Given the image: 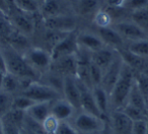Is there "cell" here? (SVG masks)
<instances>
[{"label":"cell","mask_w":148,"mask_h":134,"mask_svg":"<svg viewBox=\"0 0 148 134\" xmlns=\"http://www.w3.org/2000/svg\"><path fill=\"white\" fill-rule=\"evenodd\" d=\"M0 48L6 60L7 72L18 77L23 81L27 80L32 82L39 80L40 72L29 65L25 56L21 55L10 45H0Z\"/></svg>","instance_id":"6da1fadb"},{"label":"cell","mask_w":148,"mask_h":134,"mask_svg":"<svg viewBox=\"0 0 148 134\" xmlns=\"http://www.w3.org/2000/svg\"><path fill=\"white\" fill-rule=\"evenodd\" d=\"M135 82V71L124 63L121 74L117 83L110 93V108L113 110H122L127 104L131 89Z\"/></svg>","instance_id":"7a4b0ae2"},{"label":"cell","mask_w":148,"mask_h":134,"mask_svg":"<svg viewBox=\"0 0 148 134\" xmlns=\"http://www.w3.org/2000/svg\"><path fill=\"white\" fill-rule=\"evenodd\" d=\"M21 93L33 100L35 103L53 102L60 98H63L61 93L41 81H32V82L27 83Z\"/></svg>","instance_id":"3957f363"},{"label":"cell","mask_w":148,"mask_h":134,"mask_svg":"<svg viewBox=\"0 0 148 134\" xmlns=\"http://www.w3.org/2000/svg\"><path fill=\"white\" fill-rule=\"evenodd\" d=\"M107 120L81 111L73 119L74 128L79 134H97L101 131Z\"/></svg>","instance_id":"277c9868"},{"label":"cell","mask_w":148,"mask_h":134,"mask_svg":"<svg viewBox=\"0 0 148 134\" xmlns=\"http://www.w3.org/2000/svg\"><path fill=\"white\" fill-rule=\"evenodd\" d=\"M78 43H77V35L74 32L67 34L60 42H58L51 51L52 61L66 57V56L75 55L78 51Z\"/></svg>","instance_id":"5b68a950"},{"label":"cell","mask_w":148,"mask_h":134,"mask_svg":"<svg viewBox=\"0 0 148 134\" xmlns=\"http://www.w3.org/2000/svg\"><path fill=\"white\" fill-rule=\"evenodd\" d=\"M112 27L120 34L125 42H135L139 40L147 39L148 34H146L138 25L133 21H120L113 23Z\"/></svg>","instance_id":"8992f818"},{"label":"cell","mask_w":148,"mask_h":134,"mask_svg":"<svg viewBox=\"0 0 148 134\" xmlns=\"http://www.w3.org/2000/svg\"><path fill=\"white\" fill-rule=\"evenodd\" d=\"M123 64H124L123 59H122V57L120 56V54L118 53V51H117V55H116L115 59L110 64L109 67L103 70L101 87H103L109 95L112 93L114 87H115L118 79H119L120 74H121L122 67H123Z\"/></svg>","instance_id":"52a82bcc"},{"label":"cell","mask_w":148,"mask_h":134,"mask_svg":"<svg viewBox=\"0 0 148 134\" xmlns=\"http://www.w3.org/2000/svg\"><path fill=\"white\" fill-rule=\"evenodd\" d=\"M109 123L113 134H133V121L122 110L110 112Z\"/></svg>","instance_id":"ba28073f"},{"label":"cell","mask_w":148,"mask_h":134,"mask_svg":"<svg viewBox=\"0 0 148 134\" xmlns=\"http://www.w3.org/2000/svg\"><path fill=\"white\" fill-rule=\"evenodd\" d=\"M27 61L34 69L40 72V71L47 70L49 67H51L52 57L51 53H48L47 51L40 48H33L27 51L25 55Z\"/></svg>","instance_id":"9c48e42d"},{"label":"cell","mask_w":148,"mask_h":134,"mask_svg":"<svg viewBox=\"0 0 148 134\" xmlns=\"http://www.w3.org/2000/svg\"><path fill=\"white\" fill-rule=\"evenodd\" d=\"M77 85H78L79 91H80V109L85 113L91 114V115L97 116V117L103 118L99 112L95 100V96L92 93V89L85 85L82 81L76 78ZM105 119V118H103Z\"/></svg>","instance_id":"30bf717a"},{"label":"cell","mask_w":148,"mask_h":134,"mask_svg":"<svg viewBox=\"0 0 148 134\" xmlns=\"http://www.w3.org/2000/svg\"><path fill=\"white\" fill-rule=\"evenodd\" d=\"M62 96L75 108L76 111L80 110V91L75 76H64Z\"/></svg>","instance_id":"8fae6325"},{"label":"cell","mask_w":148,"mask_h":134,"mask_svg":"<svg viewBox=\"0 0 148 134\" xmlns=\"http://www.w3.org/2000/svg\"><path fill=\"white\" fill-rule=\"evenodd\" d=\"M45 25L48 30L60 33H71L76 27V21L69 15H59V16L45 19Z\"/></svg>","instance_id":"7c38bea8"},{"label":"cell","mask_w":148,"mask_h":134,"mask_svg":"<svg viewBox=\"0 0 148 134\" xmlns=\"http://www.w3.org/2000/svg\"><path fill=\"white\" fill-rule=\"evenodd\" d=\"M75 108L64 98H60L51 103V114L59 121H68L73 117Z\"/></svg>","instance_id":"4fadbf2b"},{"label":"cell","mask_w":148,"mask_h":134,"mask_svg":"<svg viewBox=\"0 0 148 134\" xmlns=\"http://www.w3.org/2000/svg\"><path fill=\"white\" fill-rule=\"evenodd\" d=\"M97 35L99 36V38L103 40L105 45L108 47H111L115 50H120L126 47L124 39L112 25L108 27L97 29Z\"/></svg>","instance_id":"5bb4252c"},{"label":"cell","mask_w":148,"mask_h":134,"mask_svg":"<svg viewBox=\"0 0 148 134\" xmlns=\"http://www.w3.org/2000/svg\"><path fill=\"white\" fill-rule=\"evenodd\" d=\"M52 64L55 65V68L52 70L63 76H76V69H77V61L76 56H66V57L60 58L56 61H52Z\"/></svg>","instance_id":"9a60e30c"},{"label":"cell","mask_w":148,"mask_h":134,"mask_svg":"<svg viewBox=\"0 0 148 134\" xmlns=\"http://www.w3.org/2000/svg\"><path fill=\"white\" fill-rule=\"evenodd\" d=\"M117 51L122 57L124 63L127 64L129 67H131L135 72H143L145 70L148 59L132 53L126 47L122 48L120 50H117Z\"/></svg>","instance_id":"2e32d148"},{"label":"cell","mask_w":148,"mask_h":134,"mask_svg":"<svg viewBox=\"0 0 148 134\" xmlns=\"http://www.w3.org/2000/svg\"><path fill=\"white\" fill-rule=\"evenodd\" d=\"M77 43L80 48L87 50L89 52H95L105 47V43L99 38L97 34L80 33L77 35Z\"/></svg>","instance_id":"e0dca14e"},{"label":"cell","mask_w":148,"mask_h":134,"mask_svg":"<svg viewBox=\"0 0 148 134\" xmlns=\"http://www.w3.org/2000/svg\"><path fill=\"white\" fill-rule=\"evenodd\" d=\"M117 55V50L105 46L101 49L91 53V61L99 66L103 70L107 69Z\"/></svg>","instance_id":"ac0fdd59"},{"label":"cell","mask_w":148,"mask_h":134,"mask_svg":"<svg viewBox=\"0 0 148 134\" xmlns=\"http://www.w3.org/2000/svg\"><path fill=\"white\" fill-rule=\"evenodd\" d=\"M95 100L97 106L101 112V116L106 120H109V115L111 112L110 108V95L101 87H95L92 89Z\"/></svg>","instance_id":"d6986e66"},{"label":"cell","mask_w":148,"mask_h":134,"mask_svg":"<svg viewBox=\"0 0 148 134\" xmlns=\"http://www.w3.org/2000/svg\"><path fill=\"white\" fill-rule=\"evenodd\" d=\"M51 103L52 102H39L32 105L25 113L37 120L40 123H43L49 115H51Z\"/></svg>","instance_id":"ffe728a7"},{"label":"cell","mask_w":148,"mask_h":134,"mask_svg":"<svg viewBox=\"0 0 148 134\" xmlns=\"http://www.w3.org/2000/svg\"><path fill=\"white\" fill-rule=\"evenodd\" d=\"M41 8L45 19L66 15L63 11V9H65V4L62 2V0H44Z\"/></svg>","instance_id":"44dd1931"},{"label":"cell","mask_w":148,"mask_h":134,"mask_svg":"<svg viewBox=\"0 0 148 134\" xmlns=\"http://www.w3.org/2000/svg\"><path fill=\"white\" fill-rule=\"evenodd\" d=\"M126 105L133 106V107H136V108H138V109H141V110H143V111L148 112L146 99L143 96V93H141V91L139 89L138 85H136V82H134L133 87H132Z\"/></svg>","instance_id":"7402d4cb"},{"label":"cell","mask_w":148,"mask_h":134,"mask_svg":"<svg viewBox=\"0 0 148 134\" xmlns=\"http://www.w3.org/2000/svg\"><path fill=\"white\" fill-rule=\"evenodd\" d=\"M12 25L13 27L18 31L19 33L23 34L25 36H29L34 32V25L33 21L25 16L23 13H17L14 14L12 17Z\"/></svg>","instance_id":"603a6c76"},{"label":"cell","mask_w":148,"mask_h":134,"mask_svg":"<svg viewBox=\"0 0 148 134\" xmlns=\"http://www.w3.org/2000/svg\"><path fill=\"white\" fill-rule=\"evenodd\" d=\"M21 79H19L18 77L14 76L11 73H5L4 78L2 81V85H1V89H3L4 91L8 93H11L13 96V93L19 91L21 87Z\"/></svg>","instance_id":"cb8c5ba5"},{"label":"cell","mask_w":148,"mask_h":134,"mask_svg":"<svg viewBox=\"0 0 148 134\" xmlns=\"http://www.w3.org/2000/svg\"><path fill=\"white\" fill-rule=\"evenodd\" d=\"M101 0H79L78 12L82 15L92 14L101 10Z\"/></svg>","instance_id":"d4e9b609"},{"label":"cell","mask_w":148,"mask_h":134,"mask_svg":"<svg viewBox=\"0 0 148 134\" xmlns=\"http://www.w3.org/2000/svg\"><path fill=\"white\" fill-rule=\"evenodd\" d=\"M126 48L132 53L148 59V38L139 41L130 42L126 45Z\"/></svg>","instance_id":"484cf974"},{"label":"cell","mask_w":148,"mask_h":134,"mask_svg":"<svg viewBox=\"0 0 148 134\" xmlns=\"http://www.w3.org/2000/svg\"><path fill=\"white\" fill-rule=\"evenodd\" d=\"M131 21H133L146 34H148V7L131 12Z\"/></svg>","instance_id":"4316f807"},{"label":"cell","mask_w":148,"mask_h":134,"mask_svg":"<svg viewBox=\"0 0 148 134\" xmlns=\"http://www.w3.org/2000/svg\"><path fill=\"white\" fill-rule=\"evenodd\" d=\"M8 40L10 41L9 45L14 48L16 51H18L19 53H21V50H27V48L29 47V42H27V36L19 33L18 31H13Z\"/></svg>","instance_id":"83f0119b"},{"label":"cell","mask_w":148,"mask_h":134,"mask_svg":"<svg viewBox=\"0 0 148 134\" xmlns=\"http://www.w3.org/2000/svg\"><path fill=\"white\" fill-rule=\"evenodd\" d=\"M15 6L23 13H34L39 10V0H13Z\"/></svg>","instance_id":"f1b7e54d"},{"label":"cell","mask_w":148,"mask_h":134,"mask_svg":"<svg viewBox=\"0 0 148 134\" xmlns=\"http://www.w3.org/2000/svg\"><path fill=\"white\" fill-rule=\"evenodd\" d=\"M13 97L11 93L0 89V117L6 115L11 109H12Z\"/></svg>","instance_id":"f546056e"},{"label":"cell","mask_w":148,"mask_h":134,"mask_svg":"<svg viewBox=\"0 0 148 134\" xmlns=\"http://www.w3.org/2000/svg\"><path fill=\"white\" fill-rule=\"evenodd\" d=\"M122 111L132 120V121H138V120L148 119V112L143 111L141 109H138L136 107L130 105H126L122 109Z\"/></svg>","instance_id":"4dcf8cb0"},{"label":"cell","mask_w":148,"mask_h":134,"mask_svg":"<svg viewBox=\"0 0 148 134\" xmlns=\"http://www.w3.org/2000/svg\"><path fill=\"white\" fill-rule=\"evenodd\" d=\"M35 102L33 100H31L29 98L23 96V93L13 97V102H12V109L18 110V111L27 112V109L31 107L32 105H34Z\"/></svg>","instance_id":"1f68e13d"},{"label":"cell","mask_w":148,"mask_h":134,"mask_svg":"<svg viewBox=\"0 0 148 134\" xmlns=\"http://www.w3.org/2000/svg\"><path fill=\"white\" fill-rule=\"evenodd\" d=\"M103 74V69L91 61L90 65H89V77H90V82L91 85H92V89L95 87H101Z\"/></svg>","instance_id":"d6a6232c"},{"label":"cell","mask_w":148,"mask_h":134,"mask_svg":"<svg viewBox=\"0 0 148 134\" xmlns=\"http://www.w3.org/2000/svg\"><path fill=\"white\" fill-rule=\"evenodd\" d=\"M112 21H113V19H112L111 14L106 10H99L95 14V19H93L95 25L97 27V29L111 27L113 25Z\"/></svg>","instance_id":"836d02e7"},{"label":"cell","mask_w":148,"mask_h":134,"mask_svg":"<svg viewBox=\"0 0 148 134\" xmlns=\"http://www.w3.org/2000/svg\"><path fill=\"white\" fill-rule=\"evenodd\" d=\"M60 121L51 114L45 119V121L42 123L43 129L46 134H56L57 133L58 127H59Z\"/></svg>","instance_id":"e575fe53"},{"label":"cell","mask_w":148,"mask_h":134,"mask_svg":"<svg viewBox=\"0 0 148 134\" xmlns=\"http://www.w3.org/2000/svg\"><path fill=\"white\" fill-rule=\"evenodd\" d=\"M122 7L125 10L133 12V11L148 7V0H123Z\"/></svg>","instance_id":"d590c367"},{"label":"cell","mask_w":148,"mask_h":134,"mask_svg":"<svg viewBox=\"0 0 148 134\" xmlns=\"http://www.w3.org/2000/svg\"><path fill=\"white\" fill-rule=\"evenodd\" d=\"M135 82L145 97L146 102L148 98V74L143 72H135Z\"/></svg>","instance_id":"8d00e7d4"},{"label":"cell","mask_w":148,"mask_h":134,"mask_svg":"<svg viewBox=\"0 0 148 134\" xmlns=\"http://www.w3.org/2000/svg\"><path fill=\"white\" fill-rule=\"evenodd\" d=\"M3 126H4V134H21L23 128L19 127L18 125L12 123L8 119L2 117Z\"/></svg>","instance_id":"74e56055"},{"label":"cell","mask_w":148,"mask_h":134,"mask_svg":"<svg viewBox=\"0 0 148 134\" xmlns=\"http://www.w3.org/2000/svg\"><path fill=\"white\" fill-rule=\"evenodd\" d=\"M56 134H79L74 126L70 124L68 121H60Z\"/></svg>","instance_id":"f35d334b"},{"label":"cell","mask_w":148,"mask_h":134,"mask_svg":"<svg viewBox=\"0 0 148 134\" xmlns=\"http://www.w3.org/2000/svg\"><path fill=\"white\" fill-rule=\"evenodd\" d=\"M12 25L6 21L5 19H3L2 17H0V38H6L9 39L10 35L12 34Z\"/></svg>","instance_id":"ab89813d"},{"label":"cell","mask_w":148,"mask_h":134,"mask_svg":"<svg viewBox=\"0 0 148 134\" xmlns=\"http://www.w3.org/2000/svg\"><path fill=\"white\" fill-rule=\"evenodd\" d=\"M147 119L133 121V134H147Z\"/></svg>","instance_id":"60d3db41"},{"label":"cell","mask_w":148,"mask_h":134,"mask_svg":"<svg viewBox=\"0 0 148 134\" xmlns=\"http://www.w3.org/2000/svg\"><path fill=\"white\" fill-rule=\"evenodd\" d=\"M0 71H2L4 73H7V65H6V60L2 53V50L0 48Z\"/></svg>","instance_id":"b9f144b4"},{"label":"cell","mask_w":148,"mask_h":134,"mask_svg":"<svg viewBox=\"0 0 148 134\" xmlns=\"http://www.w3.org/2000/svg\"><path fill=\"white\" fill-rule=\"evenodd\" d=\"M97 134H113L111 125H110V123H109V120H107V122H106L105 126H103V128L101 129V131Z\"/></svg>","instance_id":"7bdbcfd3"},{"label":"cell","mask_w":148,"mask_h":134,"mask_svg":"<svg viewBox=\"0 0 148 134\" xmlns=\"http://www.w3.org/2000/svg\"><path fill=\"white\" fill-rule=\"evenodd\" d=\"M6 8V3H5V0H0V9L2 11H5Z\"/></svg>","instance_id":"ee69618b"},{"label":"cell","mask_w":148,"mask_h":134,"mask_svg":"<svg viewBox=\"0 0 148 134\" xmlns=\"http://www.w3.org/2000/svg\"><path fill=\"white\" fill-rule=\"evenodd\" d=\"M0 134H4V126H3L2 117H0Z\"/></svg>","instance_id":"f6af8a7d"},{"label":"cell","mask_w":148,"mask_h":134,"mask_svg":"<svg viewBox=\"0 0 148 134\" xmlns=\"http://www.w3.org/2000/svg\"><path fill=\"white\" fill-rule=\"evenodd\" d=\"M4 75H5L4 72L0 71V89H1V85H2V81H3V78H4Z\"/></svg>","instance_id":"bcb514c9"},{"label":"cell","mask_w":148,"mask_h":134,"mask_svg":"<svg viewBox=\"0 0 148 134\" xmlns=\"http://www.w3.org/2000/svg\"><path fill=\"white\" fill-rule=\"evenodd\" d=\"M21 134H29V133H27V132L25 131V129H23V131H21Z\"/></svg>","instance_id":"7dc6e473"},{"label":"cell","mask_w":148,"mask_h":134,"mask_svg":"<svg viewBox=\"0 0 148 134\" xmlns=\"http://www.w3.org/2000/svg\"><path fill=\"white\" fill-rule=\"evenodd\" d=\"M147 109H148V98H147Z\"/></svg>","instance_id":"c3c4849f"},{"label":"cell","mask_w":148,"mask_h":134,"mask_svg":"<svg viewBox=\"0 0 148 134\" xmlns=\"http://www.w3.org/2000/svg\"><path fill=\"white\" fill-rule=\"evenodd\" d=\"M147 123H148V119H147ZM147 134H148V130H147Z\"/></svg>","instance_id":"681fc988"}]
</instances>
